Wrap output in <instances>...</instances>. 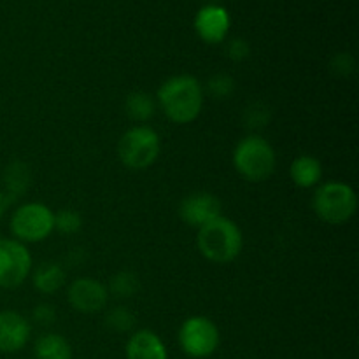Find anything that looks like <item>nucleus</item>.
Returning a JSON list of instances; mask_svg holds the SVG:
<instances>
[{"label": "nucleus", "instance_id": "0eeeda50", "mask_svg": "<svg viewBox=\"0 0 359 359\" xmlns=\"http://www.w3.org/2000/svg\"><path fill=\"white\" fill-rule=\"evenodd\" d=\"M182 353L193 359L210 358L221 342L219 328L205 316H191L181 325L177 333Z\"/></svg>", "mask_w": 359, "mask_h": 359}, {"label": "nucleus", "instance_id": "f3484780", "mask_svg": "<svg viewBox=\"0 0 359 359\" xmlns=\"http://www.w3.org/2000/svg\"><path fill=\"white\" fill-rule=\"evenodd\" d=\"M4 184H6V195L11 200H16L18 196L25 195L30 186V170L28 165L23 161H13L4 170Z\"/></svg>", "mask_w": 359, "mask_h": 359}, {"label": "nucleus", "instance_id": "a878e982", "mask_svg": "<svg viewBox=\"0 0 359 359\" xmlns=\"http://www.w3.org/2000/svg\"><path fill=\"white\" fill-rule=\"evenodd\" d=\"M11 203H13V200L6 195V191H2V189H0V217L7 212V209H9Z\"/></svg>", "mask_w": 359, "mask_h": 359}, {"label": "nucleus", "instance_id": "5701e85b", "mask_svg": "<svg viewBox=\"0 0 359 359\" xmlns=\"http://www.w3.org/2000/svg\"><path fill=\"white\" fill-rule=\"evenodd\" d=\"M332 70L339 76H349L354 72V58L349 53H339L332 60Z\"/></svg>", "mask_w": 359, "mask_h": 359}, {"label": "nucleus", "instance_id": "aec40b11", "mask_svg": "<svg viewBox=\"0 0 359 359\" xmlns=\"http://www.w3.org/2000/svg\"><path fill=\"white\" fill-rule=\"evenodd\" d=\"M105 326L116 333H128L135 326V316L126 307H114L105 316Z\"/></svg>", "mask_w": 359, "mask_h": 359}, {"label": "nucleus", "instance_id": "2eb2a0df", "mask_svg": "<svg viewBox=\"0 0 359 359\" xmlns=\"http://www.w3.org/2000/svg\"><path fill=\"white\" fill-rule=\"evenodd\" d=\"M67 273L60 263H42L32 276L34 287L42 294H55L65 286Z\"/></svg>", "mask_w": 359, "mask_h": 359}, {"label": "nucleus", "instance_id": "b1692460", "mask_svg": "<svg viewBox=\"0 0 359 359\" xmlns=\"http://www.w3.org/2000/svg\"><path fill=\"white\" fill-rule=\"evenodd\" d=\"M249 44L244 41V39H233V41L228 44V56L235 62H242L249 56Z\"/></svg>", "mask_w": 359, "mask_h": 359}, {"label": "nucleus", "instance_id": "393cba45", "mask_svg": "<svg viewBox=\"0 0 359 359\" xmlns=\"http://www.w3.org/2000/svg\"><path fill=\"white\" fill-rule=\"evenodd\" d=\"M34 319L39 323V325H53L56 321V311L48 304L37 305L34 309Z\"/></svg>", "mask_w": 359, "mask_h": 359}, {"label": "nucleus", "instance_id": "6e6552de", "mask_svg": "<svg viewBox=\"0 0 359 359\" xmlns=\"http://www.w3.org/2000/svg\"><path fill=\"white\" fill-rule=\"evenodd\" d=\"M32 272V256L16 238L0 237V287L16 290Z\"/></svg>", "mask_w": 359, "mask_h": 359}, {"label": "nucleus", "instance_id": "dca6fc26", "mask_svg": "<svg viewBox=\"0 0 359 359\" xmlns=\"http://www.w3.org/2000/svg\"><path fill=\"white\" fill-rule=\"evenodd\" d=\"M34 354L35 359H72V347L65 337L46 333L35 342Z\"/></svg>", "mask_w": 359, "mask_h": 359}, {"label": "nucleus", "instance_id": "9d476101", "mask_svg": "<svg viewBox=\"0 0 359 359\" xmlns=\"http://www.w3.org/2000/svg\"><path fill=\"white\" fill-rule=\"evenodd\" d=\"M179 216L188 226L200 230V228L221 216V202L212 193H191L179 205Z\"/></svg>", "mask_w": 359, "mask_h": 359}, {"label": "nucleus", "instance_id": "1a4fd4ad", "mask_svg": "<svg viewBox=\"0 0 359 359\" xmlns=\"http://www.w3.org/2000/svg\"><path fill=\"white\" fill-rule=\"evenodd\" d=\"M109 300V291L100 280L91 277L76 279L69 287V302L74 311L81 314H97L104 311Z\"/></svg>", "mask_w": 359, "mask_h": 359}, {"label": "nucleus", "instance_id": "412c9836", "mask_svg": "<svg viewBox=\"0 0 359 359\" xmlns=\"http://www.w3.org/2000/svg\"><path fill=\"white\" fill-rule=\"evenodd\" d=\"M83 226V217L79 212L72 209H63L58 214H55V230H58L63 235H74Z\"/></svg>", "mask_w": 359, "mask_h": 359}, {"label": "nucleus", "instance_id": "f257e3e1", "mask_svg": "<svg viewBox=\"0 0 359 359\" xmlns=\"http://www.w3.org/2000/svg\"><path fill=\"white\" fill-rule=\"evenodd\" d=\"M158 104L175 125H188L200 116L203 107V88L195 76L181 74L168 77L158 90Z\"/></svg>", "mask_w": 359, "mask_h": 359}, {"label": "nucleus", "instance_id": "7ed1b4c3", "mask_svg": "<svg viewBox=\"0 0 359 359\" xmlns=\"http://www.w3.org/2000/svg\"><path fill=\"white\" fill-rule=\"evenodd\" d=\"M276 151L272 144L259 135L244 137L235 146L233 167L245 181L263 182L276 170Z\"/></svg>", "mask_w": 359, "mask_h": 359}, {"label": "nucleus", "instance_id": "a211bd4d", "mask_svg": "<svg viewBox=\"0 0 359 359\" xmlns=\"http://www.w3.org/2000/svg\"><path fill=\"white\" fill-rule=\"evenodd\" d=\"M125 111L132 121L137 123H146L151 119L156 111V104H154L153 97L146 91H133L126 97L125 102Z\"/></svg>", "mask_w": 359, "mask_h": 359}, {"label": "nucleus", "instance_id": "39448f33", "mask_svg": "<svg viewBox=\"0 0 359 359\" xmlns=\"http://www.w3.org/2000/svg\"><path fill=\"white\" fill-rule=\"evenodd\" d=\"M161 151L160 135L151 126L137 125L126 130L118 144V156L130 170H146L158 160Z\"/></svg>", "mask_w": 359, "mask_h": 359}, {"label": "nucleus", "instance_id": "f8f14e48", "mask_svg": "<svg viewBox=\"0 0 359 359\" xmlns=\"http://www.w3.org/2000/svg\"><path fill=\"white\" fill-rule=\"evenodd\" d=\"M195 30L207 44H219L230 32V14L219 6L202 7L195 16Z\"/></svg>", "mask_w": 359, "mask_h": 359}, {"label": "nucleus", "instance_id": "9b49d317", "mask_svg": "<svg viewBox=\"0 0 359 359\" xmlns=\"http://www.w3.org/2000/svg\"><path fill=\"white\" fill-rule=\"evenodd\" d=\"M32 335L30 323L14 311L0 312V353H20Z\"/></svg>", "mask_w": 359, "mask_h": 359}, {"label": "nucleus", "instance_id": "ddd939ff", "mask_svg": "<svg viewBox=\"0 0 359 359\" xmlns=\"http://www.w3.org/2000/svg\"><path fill=\"white\" fill-rule=\"evenodd\" d=\"M126 359H168L167 346L151 330L132 333L126 342Z\"/></svg>", "mask_w": 359, "mask_h": 359}, {"label": "nucleus", "instance_id": "423d86ee", "mask_svg": "<svg viewBox=\"0 0 359 359\" xmlns=\"http://www.w3.org/2000/svg\"><path fill=\"white\" fill-rule=\"evenodd\" d=\"M11 231L21 244L46 241L55 231V212L46 203H23L13 212Z\"/></svg>", "mask_w": 359, "mask_h": 359}, {"label": "nucleus", "instance_id": "20e7f679", "mask_svg": "<svg viewBox=\"0 0 359 359\" xmlns=\"http://www.w3.org/2000/svg\"><path fill=\"white\" fill-rule=\"evenodd\" d=\"M312 207L319 219L328 224H344L356 214L358 196L349 184L330 181L319 184L312 198Z\"/></svg>", "mask_w": 359, "mask_h": 359}, {"label": "nucleus", "instance_id": "6ab92c4d", "mask_svg": "<svg viewBox=\"0 0 359 359\" xmlns=\"http://www.w3.org/2000/svg\"><path fill=\"white\" fill-rule=\"evenodd\" d=\"M139 277L132 272H118L116 276H112L111 283H109V290L116 298H132L135 297L137 291H139Z\"/></svg>", "mask_w": 359, "mask_h": 359}, {"label": "nucleus", "instance_id": "4be33fe9", "mask_svg": "<svg viewBox=\"0 0 359 359\" xmlns=\"http://www.w3.org/2000/svg\"><path fill=\"white\" fill-rule=\"evenodd\" d=\"M207 90L214 98H228L235 90L233 77L228 74H216L207 83Z\"/></svg>", "mask_w": 359, "mask_h": 359}, {"label": "nucleus", "instance_id": "f03ea898", "mask_svg": "<svg viewBox=\"0 0 359 359\" xmlns=\"http://www.w3.org/2000/svg\"><path fill=\"white\" fill-rule=\"evenodd\" d=\"M200 255L210 263L226 265L238 258L244 245V237L237 224L228 217L219 216L202 226L196 235Z\"/></svg>", "mask_w": 359, "mask_h": 359}, {"label": "nucleus", "instance_id": "4468645a", "mask_svg": "<svg viewBox=\"0 0 359 359\" xmlns=\"http://www.w3.org/2000/svg\"><path fill=\"white\" fill-rule=\"evenodd\" d=\"M291 181L294 186L302 189L316 188L321 184L323 179V167L321 161L318 158L311 156V154H302V156L294 158L293 163L290 167Z\"/></svg>", "mask_w": 359, "mask_h": 359}]
</instances>
